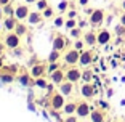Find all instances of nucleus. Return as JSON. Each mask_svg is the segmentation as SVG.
I'll return each instance as SVG.
<instances>
[{"label": "nucleus", "instance_id": "f257e3e1", "mask_svg": "<svg viewBox=\"0 0 125 122\" xmlns=\"http://www.w3.org/2000/svg\"><path fill=\"white\" fill-rule=\"evenodd\" d=\"M66 104V96L61 92H53L50 95V101H48V108H53L56 111H62V108Z\"/></svg>", "mask_w": 125, "mask_h": 122}, {"label": "nucleus", "instance_id": "f03ea898", "mask_svg": "<svg viewBox=\"0 0 125 122\" xmlns=\"http://www.w3.org/2000/svg\"><path fill=\"white\" fill-rule=\"evenodd\" d=\"M104 18H106V13H104V10H101V8H96V10H93V13L88 16V24L92 27H101L104 22Z\"/></svg>", "mask_w": 125, "mask_h": 122}, {"label": "nucleus", "instance_id": "7ed1b4c3", "mask_svg": "<svg viewBox=\"0 0 125 122\" xmlns=\"http://www.w3.org/2000/svg\"><path fill=\"white\" fill-rule=\"evenodd\" d=\"M3 42H5L8 50H15V48L21 47V35H18L15 31H10V32L5 35Z\"/></svg>", "mask_w": 125, "mask_h": 122}, {"label": "nucleus", "instance_id": "20e7f679", "mask_svg": "<svg viewBox=\"0 0 125 122\" xmlns=\"http://www.w3.org/2000/svg\"><path fill=\"white\" fill-rule=\"evenodd\" d=\"M62 59H64V63H66L67 66H75V64H79V59H80V52L72 47L64 53Z\"/></svg>", "mask_w": 125, "mask_h": 122}, {"label": "nucleus", "instance_id": "39448f33", "mask_svg": "<svg viewBox=\"0 0 125 122\" xmlns=\"http://www.w3.org/2000/svg\"><path fill=\"white\" fill-rule=\"evenodd\" d=\"M92 63H95V53L92 50H83L80 52V59H79V64L82 67H88Z\"/></svg>", "mask_w": 125, "mask_h": 122}, {"label": "nucleus", "instance_id": "423d86ee", "mask_svg": "<svg viewBox=\"0 0 125 122\" xmlns=\"http://www.w3.org/2000/svg\"><path fill=\"white\" fill-rule=\"evenodd\" d=\"M80 95L83 96L85 100H92L93 96L96 95V87L90 82H83L80 87Z\"/></svg>", "mask_w": 125, "mask_h": 122}, {"label": "nucleus", "instance_id": "0eeeda50", "mask_svg": "<svg viewBox=\"0 0 125 122\" xmlns=\"http://www.w3.org/2000/svg\"><path fill=\"white\" fill-rule=\"evenodd\" d=\"M29 13H31V10H29V5H27L26 2L22 5H16L15 7V16H16L18 21H26Z\"/></svg>", "mask_w": 125, "mask_h": 122}, {"label": "nucleus", "instance_id": "6e6552de", "mask_svg": "<svg viewBox=\"0 0 125 122\" xmlns=\"http://www.w3.org/2000/svg\"><path fill=\"white\" fill-rule=\"evenodd\" d=\"M66 80H71V82H79L82 80V69L77 66H71L69 69L66 71Z\"/></svg>", "mask_w": 125, "mask_h": 122}, {"label": "nucleus", "instance_id": "1a4fd4ad", "mask_svg": "<svg viewBox=\"0 0 125 122\" xmlns=\"http://www.w3.org/2000/svg\"><path fill=\"white\" fill-rule=\"evenodd\" d=\"M92 109L93 108L90 106L87 101H80V103H77V111H75V114L79 116V119H87V117H90Z\"/></svg>", "mask_w": 125, "mask_h": 122}, {"label": "nucleus", "instance_id": "9d476101", "mask_svg": "<svg viewBox=\"0 0 125 122\" xmlns=\"http://www.w3.org/2000/svg\"><path fill=\"white\" fill-rule=\"evenodd\" d=\"M31 76H32L34 79H39V77H45V74H47V64L43 63H37L34 64V66H31Z\"/></svg>", "mask_w": 125, "mask_h": 122}, {"label": "nucleus", "instance_id": "9b49d317", "mask_svg": "<svg viewBox=\"0 0 125 122\" xmlns=\"http://www.w3.org/2000/svg\"><path fill=\"white\" fill-rule=\"evenodd\" d=\"M67 45H69V42H67V39L64 37V35L58 34V35H55V37H53V50L62 52L64 48H67Z\"/></svg>", "mask_w": 125, "mask_h": 122}, {"label": "nucleus", "instance_id": "f8f14e48", "mask_svg": "<svg viewBox=\"0 0 125 122\" xmlns=\"http://www.w3.org/2000/svg\"><path fill=\"white\" fill-rule=\"evenodd\" d=\"M43 19H45L43 18V13L39 11V10H35V11H31V13H29V16H27L26 21L29 22V24H32V26H37V24H42Z\"/></svg>", "mask_w": 125, "mask_h": 122}, {"label": "nucleus", "instance_id": "ddd939ff", "mask_svg": "<svg viewBox=\"0 0 125 122\" xmlns=\"http://www.w3.org/2000/svg\"><path fill=\"white\" fill-rule=\"evenodd\" d=\"M96 34H98V45H107L112 40V34L109 29H99Z\"/></svg>", "mask_w": 125, "mask_h": 122}, {"label": "nucleus", "instance_id": "4468645a", "mask_svg": "<svg viewBox=\"0 0 125 122\" xmlns=\"http://www.w3.org/2000/svg\"><path fill=\"white\" fill-rule=\"evenodd\" d=\"M82 39H83V42L87 44V47L98 45V34H96L95 31H87V32H83Z\"/></svg>", "mask_w": 125, "mask_h": 122}, {"label": "nucleus", "instance_id": "2eb2a0df", "mask_svg": "<svg viewBox=\"0 0 125 122\" xmlns=\"http://www.w3.org/2000/svg\"><path fill=\"white\" fill-rule=\"evenodd\" d=\"M58 92H61L64 96H71L74 93V82L71 80H64L58 85Z\"/></svg>", "mask_w": 125, "mask_h": 122}, {"label": "nucleus", "instance_id": "dca6fc26", "mask_svg": "<svg viewBox=\"0 0 125 122\" xmlns=\"http://www.w3.org/2000/svg\"><path fill=\"white\" fill-rule=\"evenodd\" d=\"M90 121H92V122H106V114H104V109L93 108L92 112H90Z\"/></svg>", "mask_w": 125, "mask_h": 122}, {"label": "nucleus", "instance_id": "f3484780", "mask_svg": "<svg viewBox=\"0 0 125 122\" xmlns=\"http://www.w3.org/2000/svg\"><path fill=\"white\" fill-rule=\"evenodd\" d=\"M64 80H66V71H62L61 67L58 71H55L53 74H50V82H53L55 85H59Z\"/></svg>", "mask_w": 125, "mask_h": 122}, {"label": "nucleus", "instance_id": "a211bd4d", "mask_svg": "<svg viewBox=\"0 0 125 122\" xmlns=\"http://www.w3.org/2000/svg\"><path fill=\"white\" fill-rule=\"evenodd\" d=\"M18 19H16V16L13 15V16H5L3 18V27L7 31H15V27H16V24H18Z\"/></svg>", "mask_w": 125, "mask_h": 122}, {"label": "nucleus", "instance_id": "6ab92c4d", "mask_svg": "<svg viewBox=\"0 0 125 122\" xmlns=\"http://www.w3.org/2000/svg\"><path fill=\"white\" fill-rule=\"evenodd\" d=\"M32 76H29L27 72H24V74H21V76H18V82L22 85V87H34V80H32Z\"/></svg>", "mask_w": 125, "mask_h": 122}, {"label": "nucleus", "instance_id": "aec40b11", "mask_svg": "<svg viewBox=\"0 0 125 122\" xmlns=\"http://www.w3.org/2000/svg\"><path fill=\"white\" fill-rule=\"evenodd\" d=\"M75 111H77V103H75V101H67V103L64 104V108H62V114L64 116L75 114Z\"/></svg>", "mask_w": 125, "mask_h": 122}, {"label": "nucleus", "instance_id": "412c9836", "mask_svg": "<svg viewBox=\"0 0 125 122\" xmlns=\"http://www.w3.org/2000/svg\"><path fill=\"white\" fill-rule=\"evenodd\" d=\"M48 84L50 82L47 80L45 77H39V79H34V87H37V89H42V90H47Z\"/></svg>", "mask_w": 125, "mask_h": 122}, {"label": "nucleus", "instance_id": "4be33fe9", "mask_svg": "<svg viewBox=\"0 0 125 122\" xmlns=\"http://www.w3.org/2000/svg\"><path fill=\"white\" fill-rule=\"evenodd\" d=\"M0 82L5 85L8 84H13L15 82V74H10V72H2V76H0Z\"/></svg>", "mask_w": 125, "mask_h": 122}, {"label": "nucleus", "instance_id": "5701e85b", "mask_svg": "<svg viewBox=\"0 0 125 122\" xmlns=\"http://www.w3.org/2000/svg\"><path fill=\"white\" fill-rule=\"evenodd\" d=\"M93 69H83L82 71V80L83 82H92L93 80Z\"/></svg>", "mask_w": 125, "mask_h": 122}, {"label": "nucleus", "instance_id": "b1692460", "mask_svg": "<svg viewBox=\"0 0 125 122\" xmlns=\"http://www.w3.org/2000/svg\"><path fill=\"white\" fill-rule=\"evenodd\" d=\"M72 47L75 48V50H79V52H83L85 47H87V44L83 42V39H75L74 44H72Z\"/></svg>", "mask_w": 125, "mask_h": 122}, {"label": "nucleus", "instance_id": "393cba45", "mask_svg": "<svg viewBox=\"0 0 125 122\" xmlns=\"http://www.w3.org/2000/svg\"><path fill=\"white\" fill-rule=\"evenodd\" d=\"M2 11H3L5 16H13V15H15V7H13L11 2H10L8 5H3V7H2Z\"/></svg>", "mask_w": 125, "mask_h": 122}, {"label": "nucleus", "instance_id": "a878e982", "mask_svg": "<svg viewBox=\"0 0 125 122\" xmlns=\"http://www.w3.org/2000/svg\"><path fill=\"white\" fill-rule=\"evenodd\" d=\"M69 34L72 39H82V35H83V32H82V27H74V29H69Z\"/></svg>", "mask_w": 125, "mask_h": 122}, {"label": "nucleus", "instance_id": "bb28decb", "mask_svg": "<svg viewBox=\"0 0 125 122\" xmlns=\"http://www.w3.org/2000/svg\"><path fill=\"white\" fill-rule=\"evenodd\" d=\"M61 58V52H58V50H52V53L48 55V63H55V61H58V59Z\"/></svg>", "mask_w": 125, "mask_h": 122}, {"label": "nucleus", "instance_id": "cd10ccee", "mask_svg": "<svg viewBox=\"0 0 125 122\" xmlns=\"http://www.w3.org/2000/svg\"><path fill=\"white\" fill-rule=\"evenodd\" d=\"M35 10H39V11H43L45 8H48L50 7V3H48V0H37L35 3Z\"/></svg>", "mask_w": 125, "mask_h": 122}, {"label": "nucleus", "instance_id": "c85d7f7f", "mask_svg": "<svg viewBox=\"0 0 125 122\" xmlns=\"http://www.w3.org/2000/svg\"><path fill=\"white\" fill-rule=\"evenodd\" d=\"M69 7H71V3L67 2V0H61L58 3V11L59 13H66L67 10H69Z\"/></svg>", "mask_w": 125, "mask_h": 122}, {"label": "nucleus", "instance_id": "c756f323", "mask_svg": "<svg viewBox=\"0 0 125 122\" xmlns=\"http://www.w3.org/2000/svg\"><path fill=\"white\" fill-rule=\"evenodd\" d=\"M59 69V63L58 61H55V63H48L47 64V74L50 76V74H53L55 71H58Z\"/></svg>", "mask_w": 125, "mask_h": 122}, {"label": "nucleus", "instance_id": "7c9ffc66", "mask_svg": "<svg viewBox=\"0 0 125 122\" xmlns=\"http://www.w3.org/2000/svg\"><path fill=\"white\" fill-rule=\"evenodd\" d=\"M79 24H77V19L75 18H67L66 19V22H64V27L66 29H74V27H77Z\"/></svg>", "mask_w": 125, "mask_h": 122}, {"label": "nucleus", "instance_id": "2f4dec72", "mask_svg": "<svg viewBox=\"0 0 125 122\" xmlns=\"http://www.w3.org/2000/svg\"><path fill=\"white\" fill-rule=\"evenodd\" d=\"M15 32L18 34V35H24V34L27 32V27L24 26V24H22L21 21H19L18 24H16V27H15Z\"/></svg>", "mask_w": 125, "mask_h": 122}, {"label": "nucleus", "instance_id": "473e14b6", "mask_svg": "<svg viewBox=\"0 0 125 122\" xmlns=\"http://www.w3.org/2000/svg\"><path fill=\"white\" fill-rule=\"evenodd\" d=\"M64 22H66V19H64V16H62V15L56 16V18L53 19V24H55V27H62V26H64Z\"/></svg>", "mask_w": 125, "mask_h": 122}, {"label": "nucleus", "instance_id": "72a5a7b5", "mask_svg": "<svg viewBox=\"0 0 125 122\" xmlns=\"http://www.w3.org/2000/svg\"><path fill=\"white\" fill-rule=\"evenodd\" d=\"M115 35L125 39V26H124V24H119V26L115 27Z\"/></svg>", "mask_w": 125, "mask_h": 122}, {"label": "nucleus", "instance_id": "f704fd0d", "mask_svg": "<svg viewBox=\"0 0 125 122\" xmlns=\"http://www.w3.org/2000/svg\"><path fill=\"white\" fill-rule=\"evenodd\" d=\"M42 13H43V18H53V16H55V11H53V8H52V7L45 8Z\"/></svg>", "mask_w": 125, "mask_h": 122}, {"label": "nucleus", "instance_id": "c9c22d12", "mask_svg": "<svg viewBox=\"0 0 125 122\" xmlns=\"http://www.w3.org/2000/svg\"><path fill=\"white\" fill-rule=\"evenodd\" d=\"M62 122H79V116L77 114H71V116H66L62 119Z\"/></svg>", "mask_w": 125, "mask_h": 122}, {"label": "nucleus", "instance_id": "e433bc0d", "mask_svg": "<svg viewBox=\"0 0 125 122\" xmlns=\"http://www.w3.org/2000/svg\"><path fill=\"white\" fill-rule=\"evenodd\" d=\"M67 18H75V19H77V11L74 10V8L67 10Z\"/></svg>", "mask_w": 125, "mask_h": 122}, {"label": "nucleus", "instance_id": "4c0bfd02", "mask_svg": "<svg viewBox=\"0 0 125 122\" xmlns=\"http://www.w3.org/2000/svg\"><path fill=\"white\" fill-rule=\"evenodd\" d=\"M13 55H15V56H18V58H19V56H22V48H21V47L15 48V50H13Z\"/></svg>", "mask_w": 125, "mask_h": 122}, {"label": "nucleus", "instance_id": "58836bf2", "mask_svg": "<svg viewBox=\"0 0 125 122\" xmlns=\"http://www.w3.org/2000/svg\"><path fill=\"white\" fill-rule=\"evenodd\" d=\"M5 50H7V45H5V42H0V56H3Z\"/></svg>", "mask_w": 125, "mask_h": 122}, {"label": "nucleus", "instance_id": "ea45409f", "mask_svg": "<svg viewBox=\"0 0 125 122\" xmlns=\"http://www.w3.org/2000/svg\"><path fill=\"white\" fill-rule=\"evenodd\" d=\"M98 106H101V109H107V108H109V104H107L106 101L101 100V101H98Z\"/></svg>", "mask_w": 125, "mask_h": 122}, {"label": "nucleus", "instance_id": "a19ab883", "mask_svg": "<svg viewBox=\"0 0 125 122\" xmlns=\"http://www.w3.org/2000/svg\"><path fill=\"white\" fill-rule=\"evenodd\" d=\"M39 61H37V56H32V58L29 59V66H34V64H37Z\"/></svg>", "mask_w": 125, "mask_h": 122}, {"label": "nucleus", "instance_id": "79ce46f5", "mask_svg": "<svg viewBox=\"0 0 125 122\" xmlns=\"http://www.w3.org/2000/svg\"><path fill=\"white\" fill-rule=\"evenodd\" d=\"M119 21H120V24H124V26H125V11H122V15H120V18H119Z\"/></svg>", "mask_w": 125, "mask_h": 122}, {"label": "nucleus", "instance_id": "37998d69", "mask_svg": "<svg viewBox=\"0 0 125 122\" xmlns=\"http://www.w3.org/2000/svg\"><path fill=\"white\" fill-rule=\"evenodd\" d=\"M79 5H82V7H87V5H88V0H79Z\"/></svg>", "mask_w": 125, "mask_h": 122}, {"label": "nucleus", "instance_id": "c03bdc74", "mask_svg": "<svg viewBox=\"0 0 125 122\" xmlns=\"http://www.w3.org/2000/svg\"><path fill=\"white\" fill-rule=\"evenodd\" d=\"M27 101H34V93H32V92L27 95Z\"/></svg>", "mask_w": 125, "mask_h": 122}, {"label": "nucleus", "instance_id": "a18cd8bd", "mask_svg": "<svg viewBox=\"0 0 125 122\" xmlns=\"http://www.w3.org/2000/svg\"><path fill=\"white\" fill-rule=\"evenodd\" d=\"M10 2H11V0H0V3H2V7H3V5H8Z\"/></svg>", "mask_w": 125, "mask_h": 122}, {"label": "nucleus", "instance_id": "49530a36", "mask_svg": "<svg viewBox=\"0 0 125 122\" xmlns=\"http://www.w3.org/2000/svg\"><path fill=\"white\" fill-rule=\"evenodd\" d=\"M24 2H26L27 5H34V3H35V2H37V0H24Z\"/></svg>", "mask_w": 125, "mask_h": 122}, {"label": "nucleus", "instance_id": "de8ad7c7", "mask_svg": "<svg viewBox=\"0 0 125 122\" xmlns=\"http://www.w3.org/2000/svg\"><path fill=\"white\" fill-rule=\"evenodd\" d=\"M85 13H87V15H92V13H93V10H92V8H87V10H85Z\"/></svg>", "mask_w": 125, "mask_h": 122}, {"label": "nucleus", "instance_id": "09e8293b", "mask_svg": "<svg viewBox=\"0 0 125 122\" xmlns=\"http://www.w3.org/2000/svg\"><path fill=\"white\" fill-rule=\"evenodd\" d=\"M120 7H122V11H125V0H122V3H120Z\"/></svg>", "mask_w": 125, "mask_h": 122}, {"label": "nucleus", "instance_id": "8fccbe9b", "mask_svg": "<svg viewBox=\"0 0 125 122\" xmlns=\"http://www.w3.org/2000/svg\"><path fill=\"white\" fill-rule=\"evenodd\" d=\"M85 24H87V22H85V21H80V22H79V27H83Z\"/></svg>", "mask_w": 125, "mask_h": 122}, {"label": "nucleus", "instance_id": "3c124183", "mask_svg": "<svg viewBox=\"0 0 125 122\" xmlns=\"http://www.w3.org/2000/svg\"><path fill=\"white\" fill-rule=\"evenodd\" d=\"M0 67H3V56H0Z\"/></svg>", "mask_w": 125, "mask_h": 122}, {"label": "nucleus", "instance_id": "603ef678", "mask_svg": "<svg viewBox=\"0 0 125 122\" xmlns=\"http://www.w3.org/2000/svg\"><path fill=\"white\" fill-rule=\"evenodd\" d=\"M2 18H3V11H2V8H0V21H2Z\"/></svg>", "mask_w": 125, "mask_h": 122}, {"label": "nucleus", "instance_id": "864d4df0", "mask_svg": "<svg viewBox=\"0 0 125 122\" xmlns=\"http://www.w3.org/2000/svg\"><path fill=\"white\" fill-rule=\"evenodd\" d=\"M82 122H92V121H82Z\"/></svg>", "mask_w": 125, "mask_h": 122}, {"label": "nucleus", "instance_id": "5fc2aeb1", "mask_svg": "<svg viewBox=\"0 0 125 122\" xmlns=\"http://www.w3.org/2000/svg\"><path fill=\"white\" fill-rule=\"evenodd\" d=\"M0 76H2V67H0Z\"/></svg>", "mask_w": 125, "mask_h": 122}, {"label": "nucleus", "instance_id": "6e6d98bb", "mask_svg": "<svg viewBox=\"0 0 125 122\" xmlns=\"http://www.w3.org/2000/svg\"><path fill=\"white\" fill-rule=\"evenodd\" d=\"M0 8H2V3H0Z\"/></svg>", "mask_w": 125, "mask_h": 122}, {"label": "nucleus", "instance_id": "4d7b16f0", "mask_svg": "<svg viewBox=\"0 0 125 122\" xmlns=\"http://www.w3.org/2000/svg\"><path fill=\"white\" fill-rule=\"evenodd\" d=\"M122 122H125V121H122Z\"/></svg>", "mask_w": 125, "mask_h": 122}]
</instances>
